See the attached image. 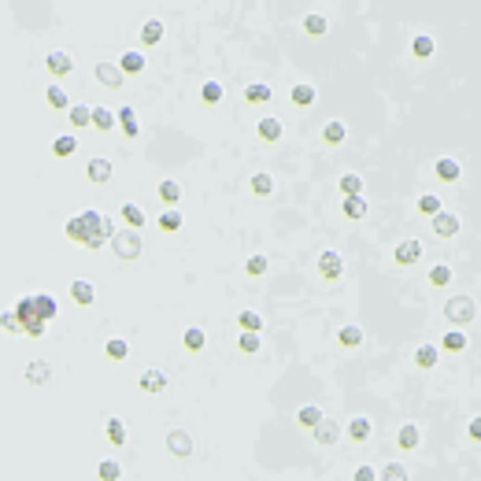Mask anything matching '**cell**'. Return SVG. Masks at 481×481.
<instances>
[{
	"instance_id": "6da1fadb",
	"label": "cell",
	"mask_w": 481,
	"mask_h": 481,
	"mask_svg": "<svg viewBox=\"0 0 481 481\" xmlns=\"http://www.w3.org/2000/svg\"><path fill=\"white\" fill-rule=\"evenodd\" d=\"M101 222H104V211H96V207H86V211H78V215H70L67 226H63V233H67L75 244H81L86 248V241H104L101 237ZM107 244V241H104Z\"/></svg>"
},
{
	"instance_id": "7a4b0ae2",
	"label": "cell",
	"mask_w": 481,
	"mask_h": 481,
	"mask_svg": "<svg viewBox=\"0 0 481 481\" xmlns=\"http://www.w3.org/2000/svg\"><path fill=\"white\" fill-rule=\"evenodd\" d=\"M15 319H19V333L26 337H44V326L38 315H34V296H19V304H15Z\"/></svg>"
},
{
	"instance_id": "3957f363",
	"label": "cell",
	"mask_w": 481,
	"mask_h": 481,
	"mask_svg": "<svg viewBox=\"0 0 481 481\" xmlns=\"http://www.w3.org/2000/svg\"><path fill=\"white\" fill-rule=\"evenodd\" d=\"M444 319L463 330V326H470V322L478 319V304L470 300V296H452V300L444 304Z\"/></svg>"
},
{
	"instance_id": "277c9868",
	"label": "cell",
	"mask_w": 481,
	"mask_h": 481,
	"mask_svg": "<svg viewBox=\"0 0 481 481\" xmlns=\"http://www.w3.org/2000/svg\"><path fill=\"white\" fill-rule=\"evenodd\" d=\"M141 233L138 230H115V237H112V248H115V256L126 259V263H133V259H141Z\"/></svg>"
},
{
	"instance_id": "5b68a950",
	"label": "cell",
	"mask_w": 481,
	"mask_h": 481,
	"mask_svg": "<svg viewBox=\"0 0 481 481\" xmlns=\"http://www.w3.org/2000/svg\"><path fill=\"white\" fill-rule=\"evenodd\" d=\"M430 226H433V233H437V237H456V233L463 230V222H459L456 211H437L430 219Z\"/></svg>"
},
{
	"instance_id": "8992f818",
	"label": "cell",
	"mask_w": 481,
	"mask_h": 481,
	"mask_svg": "<svg viewBox=\"0 0 481 481\" xmlns=\"http://www.w3.org/2000/svg\"><path fill=\"white\" fill-rule=\"evenodd\" d=\"M44 70H49L52 78H67L70 70H75V60H70V52H49V56H44Z\"/></svg>"
},
{
	"instance_id": "52a82bcc",
	"label": "cell",
	"mask_w": 481,
	"mask_h": 481,
	"mask_svg": "<svg viewBox=\"0 0 481 481\" xmlns=\"http://www.w3.org/2000/svg\"><path fill=\"white\" fill-rule=\"evenodd\" d=\"M393 259L400 263V267H411V263H419V259H422V241H415V237L400 241V244L393 248Z\"/></svg>"
},
{
	"instance_id": "ba28073f",
	"label": "cell",
	"mask_w": 481,
	"mask_h": 481,
	"mask_svg": "<svg viewBox=\"0 0 481 481\" xmlns=\"http://www.w3.org/2000/svg\"><path fill=\"white\" fill-rule=\"evenodd\" d=\"M167 448H170V456H174V459H189V456H193V437H189L185 430H170L167 433Z\"/></svg>"
},
{
	"instance_id": "9c48e42d",
	"label": "cell",
	"mask_w": 481,
	"mask_h": 481,
	"mask_svg": "<svg viewBox=\"0 0 481 481\" xmlns=\"http://www.w3.org/2000/svg\"><path fill=\"white\" fill-rule=\"evenodd\" d=\"M86 178L93 181V185H107V181H112V159L93 156V159L86 163Z\"/></svg>"
},
{
	"instance_id": "30bf717a",
	"label": "cell",
	"mask_w": 481,
	"mask_h": 481,
	"mask_svg": "<svg viewBox=\"0 0 481 481\" xmlns=\"http://www.w3.org/2000/svg\"><path fill=\"white\" fill-rule=\"evenodd\" d=\"M311 437H315V444H326V448H330V444H337V441H341V422L322 419V422L311 430Z\"/></svg>"
},
{
	"instance_id": "8fae6325",
	"label": "cell",
	"mask_w": 481,
	"mask_h": 481,
	"mask_svg": "<svg viewBox=\"0 0 481 481\" xmlns=\"http://www.w3.org/2000/svg\"><path fill=\"white\" fill-rule=\"evenodd\" d=\"M319 274L326 281H337L344 274V259L337 256V252H322V256H319Z\"/></svg>"
},
{
	"instance_id": "7c38bea8",
	"label": "cell",
	"mask_w": 481,
	"mask_h": 481,
	"mask_svg": "<svg viewBox=\"0 0 481 481\" xmlns=\"http://www.w3.org/2000/svg\"><path fill=\"white\" fill-rule=\"evenodd\" d=\"M30 296H34V315H38L41 322H52V319H56V311H60V307H56V296H52V293H30Z\"/></svg>"
},
{
	"instance_id": "4fadbf2b",
	"label": "cell",
	"mask_w": 481,
	"mask_h": 481,
	"mask_svg": "<svg viewBox=\"0 0 481 481\" xmlns=\"http://www.w3.org/2000/svg\"><path fill=\"white\" fill-rule=\"evenodd\" d=\"M138 385H141V393H163V389H167V374H163V370H141V378H138Z\"/></svg>"
},
{
	"instance_id": "5bb4252c",
	"label": "cell",
	"mask_w": 481,
	"mask_h": 481,
	"mask_svg": "<svg viewBox=\"0 0 481 481\" xmlns=\"http://www.w3.org/2000/svg\"><path fill=\"white\" fill-rule=\"evenodd\" d=\"M115 67H119V75L126 78V75H141L144 67H148V63H144V52H138V49H130V52H122V60L115 63Z\"/></svg>"
},
{
	"instance_id": "9a60e30c",
	"label": "cell",
	"mask_w": 481,
	"mask_h": 481,
	"mask_svg": "<svg viewBox=\"0 0 481 481\" xmlns=\"http://www.w3.org/2000/svg\"><path fill=\"white\" fill-rule=\"evenodd\" d=\"M115 126H122V133H126V138H138V133H141V126H138V112H133L130 104L115 112Z\"/></svg>"
},
{
	"instance_id": "2e32d148",
	"label": "cell",
	"mask_w": 481,
	"mask_h": 481,
	"mask_svg": "<svg viewBox=\"0 0 481 481\" xmlns=\"http://www.w3.org/2000/svg\"><path fill=\"white\" fill-rule=\"evenodd\" d=\"M419 441H422V433H419V426H415V422H404L400 430H396V444H400L404 452H415V448H419Z\"/></svg>"
},
{
	"instance_id": "e0dca14e",
	"label": "cell",
	"mask_w": 481,
	"mask_h": 481,
	"mask_svg": "<svg viewBox=\"0 0 481 481\" xmlns=\"http://www.w3.org/2000/svg\"><path fill=\"white\" fill-rule=\"evenodd\" d=\"M26 381H30V385H44V381H52V363L49 359H34L30 367H26Z\"/></svg>"
},
{
	"instance_id": "ac0fdd59",
	"label": "cell",
	"mask_w": 481,
	"mask_h": 481,
	"mask_svg": "<svg viewBox=\"0 0 481 481\" xmlns=\"http://www.w3.org/2000/svg\"><path fill=\"white\" fill-rule=\"evenodd\" d=\"M370 433H374V422L367 419V415H356V419L348 422V437L356 441V444H363V441H370Z\"/></svg>"
},
{
	"instance_id": "d6986e66",
	"label": "cell",
	"mask_w": 481,
	"mask_h": 481,
	"mask_svg": "<svg viewBox=\"0 0 481 481\" xmlns=\"http://www.w3.org/2000/svg\"><path fill=\"white\" fill-rule=\"evenodd\" d=\"M78 152V138L75 133H60V138H52V156L56 159H67Z\"/></svg>"
},
{
	"instance_id": "ffe728a7",
	"label": "cell",
	"mask_w": 481,
	"mask_h": 481,
	"mask_svg": "<svg viewBox=\"0 0 481 481\" xmlns=\"http://www.w3.org/2000/svg\"><path fill=\"white\" fill-rule=\"evenodd\" d=\"M70 296H75V304H78V307H89V304L96 300V289L89 285V281L75 278V281H70Z\"/></svg>"
},
{
	"instance_id": "44dd1931",
	"label": "cell",
	"mask_w": 481,
	"mask_h": 481,
	"mask_svg": "<svg viewBox=\"0 0 481 481\" xmlns=\"http://www.w3.org/2000/svg\"><path fill=\"white\" fill-rule=\"evenodd\" d=\"M89 126H93V130H112L115 126V112L112 107H89Z\"/></svg>"
},
{
	"instance_id": "7402d4cb",
	"label": "cell",
	"mask_w": 481,
	"mask_h": 481,
	"mask_svg": "<svg viewBox=\"0 0 481 481\" xmlns=\"http://www.w3.org/2000/svg\"><path fill=\"white\" fill-rule=\"evenodd\" d=\"M96 78H101V86H107V89H119L122 81H126L115 63H96Z\"/></svg>"
},
{
	"instance_id": "603a6c76",
	"label": "cell",
	"mask_w": 481,
	"mask_h": 481,
	"mask_svg": "<svg viewBox=\"0 0 481 481\" xmlns=\"http://www.w3.org/2000/svg\"><path fill=\"white\" fill-rule=\"evenodd\" d=\"M289 96H293V104H296V107H311L319 93H315V86H311V81H296V86H293V93H289Z\"/></svg>"
},
{
	"instance_id": "cb8c5ba5",
	"label": "cell",
	"mask_w": 481,
	"mask_h": 481,
	"mask_svg": "<svg viewBox=\"0 0 481 481\" xmlns=\"http://www.w3.org/2000/svg\"><path fill=\"white\" fill-rule=\"evenodd\" d=\"M122 222H126V230H144V211H141V204H122Z\"/></svg>"
},
{
	"instance_id": "d4e9b609",
	"label": "cell",
	"mask_w": 481,
	"mask_h": 481,
	"mask_svg": "<svg viewBox=\"0 0 481 481\" xmlns=\"http://www.w3.org/2000/svg\"><path fill=\"white\" fill-rule=\"evenodd\" d=\"M44 101H49V107H56V112H67V107H70L67 89H63V86H56V81H52V86L44 89Z\"/></svg>"
},
{
	"instance_id": "484cf974",
	"label": "cell",
	"mask_w": 481,
	"mask_h": 481,
	"mask_svg": "<svg viewBox=\"0 0 481 481\" xmlns=\"http://www.w3.org/2000/svg\"><path fill=\"white\" fill-rule=\"evenodd\" d=\"M104 437L115 444V448H122L126 444V419H107L104 422Z\"/></svg>"
},
{
	"instance_id": "4316f807",
	"label": "cell",
	"mask_w": 481,
	"mask_h": 481,
	"mask_svg": "<svg viewBox=\"0 0 481 481\" xmlns=\"http://www.w3.org/2000/svg\"><path fill=\"white\" fill-rule=\"evenodd\" d=\"M281 133H285V126H281V119H274V115L259 119V138H263V141H281Z\"/></svg>"
},
{
	"instance_id": "83f0119b",
	"label": "cell",
	"mask_w": 481,
	"mask_h": 481,
	"mask_svg": "<svg viewBox=\"0 0 481 481\" xmlns=\"http://www.w3.org/2000/svg\"><path fill=\"white\" fill-rule=\"evenodd\" d=\"M322 419H326V415L319 411V404H307V407H300V411H296V422H300L304 430H315Z\"/></svg>"
},
{
	"instance_id": "f1b7e54d",
	"label": "cell",
	"mask_w": 481,
	"mask_h": 481,
	"mask_svg": "<svg viewBox=\"0 0 481 481\" xmlns=\"http://www.w3.org/2000/svg\"><path fill=\"white\" fill-rule=\"evenodd\" d=\"M322 138H326V144H341L344 138H348V126H344L341 119H330L322 126Z\"/></svg>"
},
{
	"instance_id": "f546056e",
	"label": "cell",
	"mask_w": 481,
	"mask_h": 481,
	"mask_svg": "<svg viewBox=\"0 0 481 481\" xmlns=\"http://www.w3.org/2000/svg\"><path fill=\"white\" fill-rule=\"evenodd\" d=\"M270 96H274V93H270L267 81H252V86L244 89V101H248V104H267Z\"/></svg>"
},
{
	"instance_id": "4dcf8cb0",
	"label": "cell",
	"mask_w": 481,
	"mask_h": 481,
	"mask_svg": "<svg viewBox=\"0 0 481 481\" xmlns=\"http://www.w3.org/2000/svg\"><path fill=\"white\" fill-rule=\"evenodd\" d=\"M159 200L167 204V207H174L178 200H181V185L174 178H167V181H159Z\"/></svg>"
},
{
	"instance_id": "1f68e13d",
	"label": "cell",
	"mask_w": 481,
	"mask_h": 481,
	"mask_svg": "<svg viewBox=\"0 0 481 481\" xmlns=\"http://www.w3.org/2000/svg\"><path fill=\"white\" fill-rule=\"evenodd\" d=\"M181 222H185V215H181L178 207H167V211L159 215V230H163V233H174V230H181Z\"/></svg>"
},
{
	"instance_id": "d6a6232c",
	"label": "cell",
	"mask_w": 481,
	"mask_h": 481,
	"mask_svg": "<svg viewBox=\"0 0 481 481\" xmlns=\"http://www.w3.org/2000/svg\"><path fill=\"white\" fill-rule=\"evenodd\" d=\"M159 41H163V23L159 19H148V23L141 26V44H148V49H152V44H159Z\"/></svg>"
},
{
	"instance_id": "836d02e7",
	"label": "cell",
	"mask_w": 481,
	"mask_h": 481,
	"mask_svg": "<svg viewBox=\"0 0 481 481\" xmlns=\"http://www.w3.org/2000/svg\"><path fill=\"white\" fill-rule=\"evenodd\" d=\"M459 174H463V167H459L452 156L437 159V178H441V181H459Z\"/></svg>"
},
{
	"instance_id": "e575fe53",
	"label": "cell",
	"mask_w": 481,
	"mask_h": 481,
	"mask_svg": "<svg viewBox=\"0 0 481 481\" xmlns=\"http://www.w3.org/2000/svg\"><path fill=\"white\" fill-rule=\"evenodd\" d=\"M415 363H419L422 370L437 367V344H419V348H415Z\"/></svg>"
},
{
	"instance_id": "d590c367",
	"label": "cell",
	"mask_w": 481,
	"mask_h": 481,
	"mask_svg": "<svg viewBox=\"0 0 481 481\" xmlns=\"http://www.w3.org/2000/svg\"><path fill=\"white\" fill-rule=\"evenodd\" d=\"M337 341L344 344V348H359V344H363V330H359V326H341Z\"/></svg>"
},
{
	"instance_id": "8d00e7d4",
	"label": "cell",
	"mask_w": 481,
	"mask_h": 481,
	"mask_svg": "<svg viewBox=\"0 0 481 481\" xmlns=\"http://www.w3.org/2000/svg\"><path fill=\"white\" fill-rule=\"evenodd\" d=\"M237 322H241L244 333H263V315L259 311H241Z\"/></svg>"
},
{
	"instance_id": "74e56055",
	"label": "cell",
	"mask_w": 481,
	"mask_h": 481,
	"mask_svg": "<svg viewBox=\"0 0 481 481\" xmlns=\"http://www.w3.org/2000/svg\"><path fill=\"white\" fill-rule=\"evenodd\" d=\"M411 52H415L419 60H426V56H433V52H437V41H433V38H426V34H419V38L411 41Z\"/></svg>"
},
{
	"instance_id": "f35d334b",
	"label": "cell",
	"mask_w": 481,
	"mask_h": 481,
	"mask_svg": "<svg viewBox=\"0 0 481 481\" xmlns=\"http://www.w3.org/2000/svg\"><path fill=\"white\" fill-rule=\"evenodd\" d=\"M341 211L348 215V219H363V215H367V200H363V196H344Z\"/></svg>"
},
{
	"instance_id": "ab89813d",
	"label": "cell",
	"mask_w": 481,
	"mask_h": 481,
	"mask_svg": "<svg viewBox=\"0 0 481 481\" xmlns=\"http://www.w3.org/2000/svg\"><path fill=\"white\" fill-rule=\"evenodd\" d=\"M252 193H256V196H270V193H274V178L263 174V170H259V174H252Z\"/></svg>"
},
{
	"instance_id": "60d3db41",
	"label": "cell",
	"mask_w": 481,
	"mask_h": 481,
	"mask_svg": "<svg viewBox=\"0 0 481 481\" xmlns=\"http://www.w3.org/2000/svg\"><path fill=\"white\" fill-rule=\"evenodd\" d=\"M204 344H207V333L200 330V326H189V330H185V348L189 352H200Z\"/></svg>"
},
{
	"instance_id": "b9f144b4",
	"label": "cell",
	"mask_w": 481,
	"mask_h": 481,
	"mask_svg": "<svg viewBox=\"0 0 481 481\" xmlns=\"http://www.w3.org/2000/svg\"><path fill=\"white\" fill-rule=\"evenodd\" d=\"M104 356L107 359H126V356H130V344H126L122 337H112L104 344Z\"/></svg>"
},
{
	"instance_id": "7bdbcfd3",
	"label": "cell",
	"mask_w": 481,
	"mask_h": 481,
	"mask_svg": "<svg viewBox=\"0 0 481 481\" xmlns=\"http://www.w3.org/2000/svg\"><path fill=\"white\" fill-rule=\"evenodd\" d=\"M326 26H330V23H326V15H319V12H311V15L304 19V30L311 34V38H322V34H326Z\"/></svg>"
},
{
	"instance_id": "ee69618b",
	"label": "cell",
	"mask_w": 481,
	"mask_h": 481,
	"mask_svg": "<svg viewBox=\"0 0 481 481\" xmlns=\"http://www.w3.org/2000/svg\"><path fill=\"white\" fill-rule=\"evenodd\" d=\"M96 478H101V481H119L122 478V467L115 459H104L101 467H96Z\"/></svg>"
},
{
	"instance_id": "f6af8a7d",
	"label": "cell",
	"mask_w": 481,
	"mask_h": 481,
	"mask_svg": "<svg viewBox=\"0 0 481 481\" xmlns=\"http://www.w3.org/2000/svg\"><path fill=\"white\" fill-rule=\"evenodd\" d=\"M378 481H407V467H404V463H385Z\"/></svg>"
},
{
	"instance_id": "bcb514c9",
	"label": "cell",
	"mask_w": 481,
	"mask_h": 481,
	"mask_svg": "<svg viewBox=\"0 0 481 481\" xmlns=\"http://www.w3.org/2000/svg\"><path fill=\"white\" fill-rule=\"evenodd\" d=\"M200 101H204L207 107H215V104L222 101V86H219V81H204V89H200Z\"/></svg>"
},
{
	"instance_id": "7dc6e473",
	"label": "cell",
	"mask_w": 481,
	"mask_h": 481,
	"mask_svg": "<svg viewBox=\"0 0 481 481\" xmlns=\"http://www.w3.org/2000/svg\"><path fill=\"white\" fill-rule=\"evenodd\" d=\"M341 193L344 196H363V178L359 174H341Z\"/></svg>"
},
{
	"instance_id": "c3c4849f",
	"label": "cell",
	"mask_w": 481,
	"mask_h": 481,
	"mask_svg": "<svg viewBox=\"0 0 481 481\" xmlns=\"http://www.w3.org/2000/svg\"><path fill=\"white\" fill-rule=\"evenodd\" d=\"M452 278H456V274H452L448 263H437V267H430V285H448Z\"/></svg>"
},
{
	"instance_id": "681fc988",
	"label": "cell",
	"mask_w": 481,
	"mask_h": 481,
	"mask_svg": "<svg viewBox=\"0 0 481 481\" xmlns=\"http://www.w3.org/2000/svg\"><path fill=\"white\" fill-rule=\"evenodd\" d=\"M67 119H70V126H89V107L86 104H70Z\"/></svg>"
},
{
	"instance_id": "f907efd6",
	"label": "cell",
	"mask_w": 481,
	"mask_h": 481,
	"mask_svg": "<svg viewBox=\"0 0 481 481\" xmlns=\"http://www.w3.org/2000/svg\"><path fill=\"white\" fill-rule=\"evenodd\" d=\"M441 344H444V352H463V348H467V333H459V330L456 333H444Z\"/></svg>"
},
{
	"instance_id": "816d5d0a",
	"label": "cell",
	"mask_w": 481,
	"mask_h": 481,
	"mask_svg": "<svg viewBox=\"0 0 481 481\" xmlns=\"http://www.w3.org/2000/svg\"><path fill=\"white\" fill-rule=\"evenodd\" d=\"M419 211H422V215H430V219H433L437 211H444V207H441V200H437L433 193H426V196H419Z\"/></svg>"
},
{
	"instance_id": "f5cc1de1",
	"label": "cell",
	"mask_w": 481,
	"mask_h": 481,
	"mask_svg": "<svg viewBox=\"0 0 481 481\" xmlns=\"http://www.w3.org/2000/svg\"><path fill=\"white\" fill-rule=\"evenodd\" d=\"M244 270H248L252 278H259V274H267V256H252L248 263H244Z\"/></svg>"
},
{
	"instance_id": "db71d44e",
	"label": "cell",
	"mask_w": 481,
	"mask_h": 481,
	"mask_svg": "<svg viewBox=\"0 0 481 481\" xmlns=\"http://www.w3.org/2000/svg\"><path fill=\"white\" fill-rule=\"evenodd\" d=\"M241 352H248V356H252V352H259V333H241Z\"/></svg>"
},
{
	"instance_id": "11a10c76",
	"label": "cell",
	"mask_w": 481,
	"mask_h": 481,
	"mask_svg": "<svg viewBox=\"0 0 481 481\" xmlns=\"http://www.w3.org/2000/svg\"><path fill=\"white\" fill-rule=\"evenodd\" d=\"M0 326H4L8 333H19V319H15V311H4V315H0Z\"/></svg>"
},
{
	"instance_id": "9f6ffc18",
	"label": "cell",
	"mask_w": 481,
	"mask_h": 481,
	"mask_svg": "<svg viewBox=\"0 0 481 481\" xmlns=\"http://www.w3.org/2000/svg\"><path fill=\"white\" fill-rule=\"evenodd\" d=\"M352 481H378V470H374V467H359Z\"/></svg>"
}]
</instances>
